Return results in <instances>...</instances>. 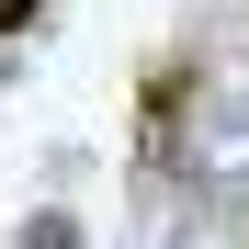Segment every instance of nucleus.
Segmentation results:
<instances>
[{
	"label": "nucleus",
	"instance_id": "f257e3e1",
	"mask_svg": "<svg viewBox=\"0 0 249 249\" xmlns=\"http://www.w3.org/2000/svg\"><path fill=\"white\" fill-rule=\"evenodd\" d=\"M181 102H193V68H181V57H159V68H147V136H136V147H147V170H170V147H181Z\"/></svg>",
	"mask_w": 249,
	"mask_h": 249
},
{
	"label": "nucleus",
	"instance_id": "f03ea898",
	"mask_svg": "<svg viewBox=\"0 0 249 249\" xmlns=\"http://www.w3.org/2000/svg\"><path fill=\"white\" fill-rule=\"evenodd\" d=\"M34 12H46V0H0V34H23V23H34Z\"/></svg>",
	"mask_w": 249,
	"mask_h": 249
}]
</instances>
